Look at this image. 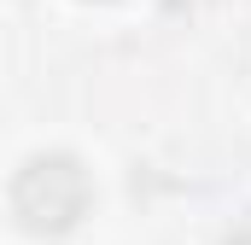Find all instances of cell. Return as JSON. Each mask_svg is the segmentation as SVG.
<instances>
[{
    "instance_id": "obj_1",
    "label": "cell",
    "mask_w": 251,
    "mask_h": 245,
    "mask_svg": "<svg viewBox=\"0 0 251 245\" xmlns=\"http://www.w3.org/2000/svg\"><path fill=\"white\" fill-rule=\"evenodd\" d=\"M94 204V181L70 152H41L12 175V216L29 234H70Z\"/></svg>"
}]
</instances>
